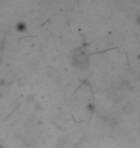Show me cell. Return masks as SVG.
Returning <instances> with one entry per match:
<instances>
[{
    "mask_svg": "<svg viewBox=\"0 0 140 148\" xmlns=\"http://www.w3.org/2000/svg\"><path fill=\"white\" fill-rule=\"evenodd\" d=\"M87 62V57L85 56V53H78V54L74 56V63L77 64L78 67H85Z\"/></svg>",
    "mask_w": 140,
    "mask_h": 148,
    "instance_id": "cell-1",
    "label": "cell"
},
{
    "mask_svg": "<svg viewBox=\"0 0 140 148\" xmlns=\"http://www.w3.org/2000/svg\"><path fill=\"white\" fill-rule=\"evenodd\" d=\"M133 112V105L130 102H126L122 107V112L126 115H130Z\"/></svg>",
    "mask_w": 140,
    "mask_h": 148,
    "instance_id": "cell-2",
    "label": "cell"
},
{
    "mask_svg": "<svg viewBox=\"0 0 140 148\" xmlns=\"http://www.w3.org/2000/svg\"><path fill=\"white\" fill-rule=\"evenodd\" d=\"M16 28L18 29L20 32H22L26 29V26H25V24H23V23H19V24L16 26Z\"/></svg>",
    "mask_w": 140,
    "mask_h": 148,
    "instance_id": "cell-3",
    "label": "cell"
}]
</instances>
